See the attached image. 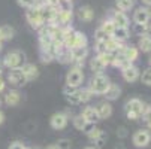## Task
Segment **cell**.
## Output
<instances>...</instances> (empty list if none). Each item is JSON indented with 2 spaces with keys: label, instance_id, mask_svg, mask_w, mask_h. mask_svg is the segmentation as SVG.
Masks as SVG:
<instances>
[{
  "label": "cell",
  "instance_id": "obj_1",
  "mask_svg": "<svg viewBox=\"0 0 151 149\" xmlns=\"http://www.w3.org/2000/svg\"><path fill=\"white\" fill-rule=\"evenodd\" d=\"M26 61V54L21 52V51H12V52H8L3 58V64L12 70V69H21V66L24 64Z\"/></svg>",
  "mask_w": 151,
  "mask_h": 149
},
{
  "label": "cell",
  "instance_id": "obj_2",
  "mask_svg": "<svg viewBox=\"0 0 151 149\" xmlns=\"http://www.w3.org/2000/svg\"><path fill=\"white\" fill-rule=\"evenodd\" d=\"M142 109H144V103L139 98H130L124 104V112L129 119H139L142 116Z\"/></svg>",
  "mask_w": 151,
  "mask_h": 149
},
{
  "label": "cell",
  "instance_id": "obj_3",
  "mask_svg": "<svg viewBox=\"0 0 151 149\" xmlns=\"http://www.w3.org/2000/svg\"><path fill=\"white\" fill-rule=\"evenodd\" d=\"M111 85L109 79L103 75H94L93 79L90 81V87L88 90L93 94H105V91L108 90V87Z\"/></svg>",
  "mask_w": 151,
  "mask_h": 149
},
{
  "label": "cell",
  "instance_id": "obj_4",
  "mask_svg": "<svg viewBox=\"0 0 151 149\" xmlns=\"http://www.w3.org/2000/svg\"><path fill=\"white\" fill-rule=\"evenodd\" d=\"M84 81V73L81 69H70L66 75V85L73 88H78Z\"/></svg>",
  "mask_w": 151,
  "mask_h": 149
},
{
  "label": "cell",
  "instance_id": "obj_5",
  "mask_svg": "<svg viewBox=\"0 0 151 149\" xmlns=\"http://www.w3.org/2000/svg\"><path fill=\"white\" fill-rule=\"evenodd\" d=\"M132 142L136 148H145L150 145L151 142V133L148 130H138L133 137H132Z\"/></svg>",
  "mask_w": 151,
  "mask_h": 149
},
{
  "label": "cell",
  "instance_id": "obj_6",
  "mask_svg": "<svg viewBox=\"0 0 151 149\" xmlns=\"http://www.w3.org/2000/svg\"><path fill=\"white\" fill-rule=\"evenodd\" d=\"M8 81L15 85V87H24V85L29 82L27 78L24 76V73L21 72V69H12L8 73Z\"/></svg>",
  "mask_w": 151,
  "mask_h": 149
},
{
  "label": "cell",
  "instance_id": "obj_7",
  "mask_svg": "<svg viewBox=\"0 0 151 149\" xmlns=\"http://www.w3.org/2000/svg\"><path fill=\"white\" fill-rule=\"evenodd\" d=\"M68 119H69V116L66 113L58 112V113H54L51 116L50 122H51V127H52L54 130H63L64 127L68 125Z\"/></svg>",
  "mask_w": 151,
  "mask_h": 149
},
{
  "label": "cell",
  "instance_id": "obj_8",
  "mask_svg": "<svg viewBox=\"0 0 151 149\" xmlns=\"http://www.w3.org/2000/svg\"><path fill=\"white\" fill-rule=\"evenodd\" d=\"M151 18V11L148 8H138L133 14V21L135 24H148V21Z\"/></svg>",
  "mask_w": 151,
  "mask_h": 149
},
{
  "label": "cell",
  "instance_id": "obj_9",
  "mask_svg": "<svg viewBox=\"0 0 151 149\" xmlns=\"http://www.w3.org/2000/svg\"><path fill=\"white\" fill-rule=\"evenodd\" d=\"M72 9H60L57 18H55V26H63V27H66L70 24V21H72Z\"/></svg>",
  "mask_w": 151,
  "mask_h": 149
},
{
  "label": "cell",
  "instance_id": "obj_10",
  "mask_svg": "<svg viewBox=\"0 0 151 149\" xmlns=\"http://www.w3.org/2000/svg\"><path fill=\"white\" fill-rule=\"evenodd\" d=\"M96 112H97V116L99 119H106V118H109L112 115V106L108 103V101H102L96 106Z\"/></svg>",
  "mask_w": 151,
  "mask_h": 149
},
{
  "label": "cell",
  "instance_id": "obj_11",
  "mask_svg": "<svg viewBox=\"0 0 151 149\" xmlns=\"http://www.w3.org/2000/svg\"><path fill=\"white\" fill-rule=\"evenodd\" d=\"M121 73H123L124 81H127V82H135V81L139 78V69H138L136 66H133V64H130L129 67L123 69Z\"/></svg>",
  "mask_w": 151,
  "mask_h": 149
},
{
  "label": "cell",
  "instance_id": "obj_12",
  "mask_svg": "<svg viewBox=\"0 0 151 149\" xmlns=\"http://www.w3.org/2000/svg\"><path fill=\"white\" fill-rule=\"evenodd\" d=\"M112 23L115 24V27H123V29H127L129 27V18L124 12L121 11H115L112 14Z\"/></svg>",
  "mask_w": 151,
  "mask_h": 149
},
{
  "label": "cell",
  "instance_id": "obj_13",
  "mask_svg": "<svg viewBox=\"0 0 151 149\" xmlns=\"http://www.w3.org/2000/svg\"><path fill=\"white\" fill-rule=\"evenodd\" d=\"M123 48H124V45L121 43V42H118V40H115V39H112V37H108V39L105 40V51H106V52L115 54V52L121 51Z\"/></svg>",
  "mask_w": 151,
  "mask_h": 149
},
{
  "label": "cell",
  "instance_id": "obj_14",
  "mask_svg": "<svg viewBox=\"0 0 151 149\" xmlns=\"http://www.w3.org/2000/svg\"><path fill=\"white\" fill-rule=\"evenodd\" d=\"M21 72L24 73V76L27 78V81H32L35 78H37L39 72H37V67L32 63H24L23 66H21Z\"/></svg>",
  "mask_w": 151,
  "mask_h": 149
},
{
  "label": "cell",
  "instance_id": "obj_15",
  "mask_svg": "<svg viewBox=\"0 0 151 149\" xmlns=\"http://www.w3.org/2000/svg\"><path fill=\"white\" fill-rule=\"evenodd\" d=\"M76 48H87V36L81 31H75L72 45H70V49H76Z\"/></svg>",
  "mask_w": 151,
  "mask_h": 149
},
{
  "label": "cell",
  "instance_id": "obj_16",
  "mask_svg": "<svg viewBox=\"0 0 151 149\" xmlns=\"http://www.w3.org/2000/svg\"><path fill=\"white\" fill-rule=\"evenodd\" d=\"M121 51H123V49H121ZM121 51L115 52V55H114V61H112V66H115V67H120V69L123 70V69H126V67H129V66H130L132 63L126 60V57L123 55V52H121Z\"/></svg>",
  "mask_w": 151,
  "mask_h": 149
},
{
  "label": "cell",
  "instance_id": "obj_17",
  "mask_svg": "<svg viewBox=\"0 0 151 149\" xmlns=\"http://www.w3.org/2000/svg\"><path fill=\"white\" fill-rule=\"evenodd\" d=\"M93 16H94V12H93V9H91L90 6H81V8L78 9V18H79L81 21L90 23V21L93 19Z\"/></svg>",
  "mask_w": 151,
  "mask_h": 149
},
{
  "label": "cell",
  "instance_id": "obj_18",
  "mask_svg": "<svg viewBox=\"0 0 151 149\" xmlns=\"http://www.w3.org/2000/svg\"><path fill=\"white\" fill-rule=\"evenodd\" d=\"M81 116L87 121V122H97L99 121V116H97V112H96V109L94 108H91V106H87L84 111H82V113H81Z\"/></svg>",
  "mask_w": 151,
  "mask_h": 149
},
{
  "label": "cell",
  "instance_id": "obj_19",
  "mask_svg": "<svg viewBox=\"0 0 151 149\" xmlns=\"http://www.w3.org/2000/svg\"><path fill=\"white\" fill-rule=\"evenodd\" d=\"M55 58H57L60 63H63V64H68V63H72V51H70L69 48H66V46H63V48H61V49L57 52Z\"/></svg>",
  "mask_w": 151,
  "mask_h": 149
},
{
  "label": "cell",
  "instance_id": "obj_20",
  "mask_svg": "<svg viewBox=\"0 0 151 149\" xmlns=\"http://www.w3.org/2000/svg\"><path fill=\"white\" fill-rule=\"evenodd\" d=\"M120 94H121V88L118 87V85H115V83H111L103 96L106 97V100H117L120 97Z\"/></svg>",
  "mask_w": 151,
  "mask_h": 149
},
{
  "label": "cell",
  "instance_id": "obj_21",
  "mask_svg": "<svg viewBox=\"0 0 151 149\" xmlns=\"http://www.w3.org/2000/svg\"><path fill=\"white\" fill-rule=\"evenodd\" d=\"M90 69L93 70L94 75H102L103 70L106 69V66L103 64V61H102L99 57H94V58L90 60Z\"/></svg>",
  "mask_w": 151,
  "mask_h": 149
},
{
  "label": "cell",
  "instance_id": "obj_22",
  "mask_svg": "<svg viewBox=\"0 0 151 149\" xmlns=\"http://www.w3.org/2000/svg\"><path fill=\"white\" fill-rule=\"evenodd\" d=\"M121 52H123V55L126 57V60L130 61V63H133V61L138 58V55H139V51H138V48H135V46H124Z\"/></svg>",
  "mask_w": 151,
  "mask_h": 149
},
{
  "label": "cell",
  "instance_id": "obj_23",
  "mask_svg": "<svg viewBox=\"0 0 151 149\" xmlns=\"http://www.w3.org/2000/svg\"><path fill=\"white\" fill-rule=\"evenodd\" d=\"M19 101H21V94L18 93V91H9L6 96H5V103L8 104V106H17V104H19Z\"/></svg>",
  "mask_w": 151,
  "mask_h": 149
},
{
  "label": "cell",
  "instance_id": "obj_24",
  "mask_svg": "<svg viewBox=\"0 0 151 149\" xmlns=\"http://www.w3.org/2000/svg\"><path fill=\"white\" fill-rule=\"evenodd\" d=\"M139 49L142 52H151V34L145 33L139 39Z\"/></svg>",
  "mask_w": 151,
  "mask_h": 149
},
{
  "label": "cell",
  "instance_id": "obj_25",
  "mask_svg": "<svg viewBox=\"0 0 151 149\" xmlns=\"http://www.w3.org/2000/svg\"><path fill=\"white\" fill-rule=\"evenodd\" d=\"M99 29L105 33L106 37H111L112 33H114V30H115V24L112 23V19H106V21H103V23H102V26Z\"/></svg>",
  "mask_w": 151,
  "mask_h": 149
},
{
  "label": "cell",
  "instance_id": "obj_26",
  "mask_svg": "<svg viewBox=\"0 0 151 149\" xmlns=\"http://www.w3.org/2000/svg\"><path fill=\"white\" fill-rule=\"evenodd\" d=\"M70 51H72V61H84L85 57L88 55L87 48H76V49H70Z\"/></svg>",
  "mask_w": 151,
  "mask_h": 149
},
{
  "label": "cell",
  "instance_id": "obj_27",
  "mask_svg": "<svg viewBox=\"0 0 151 149\" xmlns=\"http://www.w3.org/2000/svg\"><path fill=\"white\" fill-rule=\"evenodd\" d=\"M112 39L118 40V42H124L127 37H129V29H123V27H115L112 36Z\"/></svg>",
  "mask_w": 151,
  "mask_h": 149
},
{
  "label": "cell",
  "instance_id": "obj_28",
  "mask_svg": "<svg viewBox=\"0 0 151 149\" xmlns=\"http://www.w3.org/2000/svg\"><path fill=\"white\" fill-rule=\"evenodd\" d=\"M136 0H117V8L118 11L121 12H126V11H130L133 8Z\"/></svg>",
  "mask_w": 151,
  "mask_h": 149
},
{
  "label": "cell",
  "instance_id": "obj_29",
  "mask_svg": "<svg viewBox=\"0 0 151 149\" xmlns=\"http://www.w3.org/2000/svg\"><path fill=\"white\" fill-rule=\"evenodd\" d=\"M78 94H79V101L81 103H87L91 100V97L94 96L88 88H82V90H78Z\"/></svg>",
  "mask_w": 151,
  "mask_h": 149
},
{
  "label": "cell",
  "instance_id": "obj_30",
  "mask_svg": "<svg viewBox=\"0 0 151 149\" xmlns=\"http://www.w3.org/2000/svg\"><path fill=\"white\" fill-rule=\"evenodd\" d=\"M114 55L115 54H112V52H102V54H99L97 57L103 61V64L105 66H109V64H112V61H114Z\"/></svg>",
  "mask_w": 151,
  "mask_h": 149
},
{
  "label": "cell",
  "instance_id": "obj_31",
  "mask_svg": "<svg viewBox=\"0 0 151 149\" xmlns=\"http://www.w3.org/2000/svg\"><path fill=\"white\" fill-rule=\"evenodd\" d=\"M64 98H66L70 104H79V94H78V88L73 91V93H69V94H64Z\"/></svg>",
  "mask_w": 151,
  "mask_h": 149
},
{
  "label": "cell",
  "instance_id": "obj_32",
  "mask_svg": "<svg viewBox=\"0 0 151 149\" xmlns=\"http://www.w3.org/2000/svg\"><path fill=\"white\" fill-rule=\"evenodd\" d=\"M0 30H2V36L3 39H12L14 34H15V30L9 26H3V27H0Z\"/></svg>",
  "mask_w": 151,
  "mask_h": 149
},
{
  "label": "cell",
  "instance_id": "obj_33",
  "mask_svg": "<svg viewBox=\"0 0 151 149\" xmlns=\"http://www.w3.org/2000/svg\"><path fill=\"white\" fill-rule=\"evenodd\" d=\"M141 81H142V83H145V85H148V87H151V67H148L147 70L142 72Z\"/></svg>",
  "mask_w": 151,
  "mask_h": 149
},
{
  "label": "cell",
  "instance_id": "obj_34",
  "mask_svg": "<svg viewBox=\"0 0 151 149\" xmlns=\"http://www.w3.org/2000/svg\"><path fill=\"white\" fill-rule=\"evenodd\" d=\"M133 31H135L138 36H144L145 33H148V24H135Z\"/></svg>",
  "mask_w": 151,
  "mask_h": 149
},
{
  "label": "cell",
  "instance_id": "obj_35",
  "mask_svg": "<svg viewBox=\"0 0 151 149\" xmlns=\"http://www.w3.org/2000/svg\"><path fill=\"white\" fill-rule=\"evenodd\" d=\"M57 149H70L72 148V142L69 139H60L57 143H55Z\"/></svg>",
  "mask_w": 151,
  "mask_h": 149
},
{
  "label": "cell",
  "instance_id": "obj_36",
  "mask_svg": "<svg viewBox=\"0 0 151 149\" xmlns=\"http://www.w3.org/2000/svg\"><path fill=\"white\" fill-rule=\"evenodd\" d=\"M85 122H87V121H85L81 115H78V116L73 118V127H75L76 130H82V127L85 125Z\"/></svg>",
  "mask_w": 151,
  "mask_h": 149
},
{
  "label": "cell",
  "instance_id": "obj_37",
  "mask_svg": "<svg viewBox=\"0 0 151 149\" xmlns=\"http://www.w3.org/2000/svg\"><path fill=\"white\" fill-rule=\"evenodd\" d=\"M54 60V55L50 51H40V61L42 63H51Z\"/></svg>",
  "mask_w": 151,
  "mask_h": 149
},
{
  "label": "cell",
  "instance_id": "obj_38",
  "mask_svg": "<svg viewBox=\"0 0 151 149\" xmlns=\"http://www.w3.org/2000/svg\"><path fill=\"white\" fill-rule=\"evenodd\" d=\"M103 133H105V131H102L100 128H94V130H93L90 134H87V136H88V139H90V140L96 142V140H97V139H99V137L103 134Z\"/></svg>",
  "mask_w": 151,
  "mask_h": 149
},
{
  "label": "cell",
  "instance_id": "obj_39",
  "mask_svg": "<svg viewBox=\"0 0 151 149\" xmlns=\"http://www.w3.org/2000/svg\"><path fill=\"white\" fill-rule=\"evenodd\" d=\"M94 128H97V127H96V124L94 122H85V125L82 127V133H85V134H90Z\"/></svg>",
  "mask_w": 151,
  "mask_h": 149
},
{
  "label": "cell",
  "instance_id": "obj_40",
  "mask_svg": "<svg viewBox=\"0 0 151 149\" xmlns=\"http://www.w3.org/2000/svg\"><path fill=\"white\" fill-rule=\"evenodd\" d=\"M36 2H37V0H18V5L23 6V8L30 9V8H33L36 5Z\"/></svg>",
  "mask_w": 151,
  "mask_h": 149
},
{
  "label": "cell",
  "instance_id": "obj_41",
  "mask_svg": "<svg viewBox=\"0 0 151 149\" xmlns=\"http://www.w3.org/2000/svg\"><path fill=\"white\" fill-rule=\"evenodd\" d=\"M150 116H151V103L144 104V109H142V118L148 119Z\"/></svg>",
  "mask_w": 151,
  "mask_h": 149
},
{
  "label": "cell",
  "instance_id": "obj_42",
  "mask_svg": "<svg viewBox=\"0 0 151 149\" xmlns=\"http://www.w3.org/2000/svg\"><path fill=\"white\" fill-rule=\"evenodd\" d=\"M105 142H106V134L103 133V134H102V136H100V137H99V139H97L96 142H94V145H96L94 148H97V149H100V148H102V146L105 145Z\"/></svg>",
  "mask_w": 151,
  "mask_h": 149
},
{
  "label": "cell",
  "instance_id": "obj_43",
  "mask_svg": "<svg viewBox=\"0 0 151 149\" xmlns=\"http://www.w3.org/2000/svg\"><path fill=\"white\" fill-rule=\"evenodd\" d=\"M94 37H96V42H99V40H106L108 37L105 36V33L100 30V29H97L96 30V33H94Z\"/></svg>",
  "mask_w": 151,
  "mask_h": 149
},
{
  "label": "cell",
  "instance_id": "obj_44",
  "mask_svg": "<svg viewBox=\"0 0 151 149\" xmlns=\"http://www.w3.org/2000/svg\"><path fill=\"white\" fill-rule=\"evenodd\" d=\"M96 51H97L99 54L105 52V40H99V42H96Z\"/></svg>",
  "mask_w": 151,
  "mask_h": 149
},
{
  "label": "cell",
  "instance_id": "obj_45",
  "mask_svg": "<svg viewBox=\"0 0 151 149\" xmlns=\"http://www.w3.org/2000/svg\"><path fill=\"white\" fill-rule=\"evenodd\" d=\"M9 149H26V148H24V145L21 142H14V143H11Z\"/></svg>",
  "mask_w": 151,
  "mask_h": 149
},
{
  "label": "cell",
  "instance_id": "obj_46",
  "mask_svg": "<svg viewBox=\"0 0 151 149\" xmlns=\"http://www.w3.org/2000/svg\"><path fill=\"white\" fill-rule=\"evenodd\" d=\"M117 134H118L120 137H126V136H127V130L124 128V127H120V128L117 130Z\"/></svg>",
  "mask_w": 151,
  "mask_h": 149
},
{
  "label": "cell",
  "instance_id": "obj_47",
  "mask_svg": "<svg viewBox=\"0 0 151 149\" xmlns=\"http://www.w3.org/2000/svg\"><path fill=\"white\" fill-rule=\"evenodd\" d=\"M5 85H6V83H5V81H3L2 78H0V93H2V91L5 90Z\"/></svg>",
  "mask_w": 151,
  "mask_h": 149
},
{
  "label": "cell",
  "instance_id": "obj_48",
  "mask_svg": "<svg viewBox=\"0 0 151 149\" xmlns=\"http://www.w3.org/2000/svg\"><path fill=\"white\" fill-rule=\"evenodd\" d=\"M3 122H5V113L0 111V124H3Z\"/></svg>",
  "mask_w": 151,
  "mask_h": 149
},
{
  "label": "cell",
  "instance_id": "obj_49",
  "mask_svg": "<svg viewBox=\"0 0 151 149\" xmlns=\"http://www.w3.org/2000/svg\"><path fill=\"white\" fill-rule=\"evenodd\" d=\"M145 121H147V127H148V130L151 131V116H150L148 119H145Z\"/></svg>",
  "mask_w": 151,
  "mask_h": 149
},
{
  "label": "cell",
  "instance_id": "obj_50",
  "mask_svg": "<svg viewBox=\"0 0 151 149\" xmlns=\"http://www.w3.org/2000/svg\"><path fill=\"white\" fill-rule=\"evenodd\" d=\"M45 149H57V146H55V143H54V145H50V146H47Z\"/></svg>",
  "mask_w": 151,
  "mask_h": 149
},
{
  "label": "cell",
  "instance_id": "obj_51",
  "mask_svg": "<svg viewBox=\"0 0 151 149\" xmlns=\"http://www.w3.org/2000/svg\"><path fill=\"white\" fill-rule=\"evenodd\" d=\"M142 2H144L147 6H151V0H142Z\"/></svg>",
  "mask_w": 151,
  "mask_h": 149
},
{
  "label": "cell",
  "instance_id": "obj_52",
  "mask_svg": "<svg viewBox=\"0 0 151 149\" xmlns=\"http://www.w3.org/2000/svg\"><path fill=\"white\" fill-rule=\"evenodd\" d=\"M3 40V36H2V30H0V42Z\"/></svg>",
  "mask_w": 151,
  "mask_h": 149
},
{
  "label": "cell",
  "instance_id": "obj_53",
  "mask_svg": "<svg viewBox=\"0 0 151 149\" xmlns=\"http://www.w3.org/2000/svg\"><path fill=\"white\" fill-rule=\"evenodd\" d=\"M148 64H150V67H151V55H150V58H148Z\"/></svg>",
  "mask_w": 151,
  "mask_h": 149
},
{
  "label": "cell",
  "instance_id": "obj_54",
  "mask_svg": "<svg viewBox=\"0 0 151 149\" xmlns=\"http://www.w3.org/2000/svg\"><path fill=\"white\" fill-rule=\"evenodd\" d=\"M57 2L60 3V2H70V0H57Z\"/></svg>",
  "mask_w": 151,
  "mask_h": 149
},
{
  "label": "cell",
  "instance_id": "obj_55",
  "mask_svg": "<svg viewBox=\"0 0 151 149\" xmlns=\"http://www.w3.org/2000/svg\"><path fill=\"white\" fill-rule=\"evenodd\" d=\"M84 149H97V148H91V146H88V148H84Z\"/></svg>",
  "mask_w": 151,
  "mask_h": 149
},
{
  "label": "cell",
  "instance_id": "obj_56",
  "mask_svg": "<svg viewBox=\"0 0 151 149\" xmlns=\"http://www.w3.org/2000/svg\"><path fill=\"white\" fill-rule=\"evenodd\" d=\"M0 49H2V42H0Z\"/></svg>",
  "mask_w": 151,
  "mask_h": 149
},
{
  "label": "cell",
  "instance_id": "obj_57",
  "mask_svg": "<svg viewBox=\"0 0 151 149\" xmlns=\"http://www.w3.org/2000/svg\"><path fill=\"white\" fill-rule=\"evenodd\" d=\"M0 104H2V100H0Z\"/></svg>",
  "mask_w": 151,
  "mask_h": 149
},
{
  "label": "cell",
  "instance_id": "obj_58",
  "mask_svg": "<svg viewBox=\"0 0 151 149\" xmlns=\"http://www.w3.org/2000/svg\"><path fill=\"white\" fill-rule=\"evenodd\" d=\"M0 73H2V70H0Z\"/></svg>",
  "mask_w": 151,
  "mask_h": 149
},
{
  "label": "cell",
  "instance_id": "obj_59",
  "mask_svg": "<svg viewBox=\"0 0 151 149\" xmlns=\"http://www.w3.org/2000/svg\"><path fill=\"white\" fill-rule=\"evenodd\" d=\"M26 149H27V148H26Z\"/></svg>",
  "mask_w": 151,
  "mask_h": 149
},
{
  "label": "cell",
  "instance_id": "obj_60",
  "mask_svg": "<svg viewBox=\"0 0 151 149\" xmlns=\"http://www.w3.org/2000/svg\"><path fill=\"white\" fill-rule=\"evenodd\" d=\"M150 29H151V27H150Z\"/></svg>",
  "mask_w": 151,
  "mask_h": 149
}]
</instances>
